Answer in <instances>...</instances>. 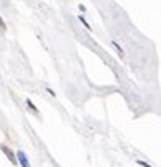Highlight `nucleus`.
I'll return each instance as SVG.
<instances>
[{
	"mask_svg": "<svg viewBox=\"0 0 161 167\" xmlns=\"http://www.w3.org/2000/svg\"><path fill=\"white\" fill-rule=\"evenodd\" d=\"M79 20H80V23H82L84 26L87 28V30H92V28H91V25H89V23L86 21V18H84V17H79Z\"/></svg>",
	"mask_w": 161,
	"mask_h": 167,
	"instance_id": "4",
	"label": "nucleus"
},
{
	"mask_svg": "<svg viewBox=\"0 0 161 167\" xmlns=\"http://www.w3.org/2000/svg\"><path fill=\"white\" fill-rule=\"evenodd\" d=\"M18 162L22 164V167H30V164H28V159H26V156H25V152H23V151L18 152Z\"/></svg>",
	"mask_w": 161,
	"mask_h": 167,
	"instance_id": "2",
	"label": "nucleus"
},
{
	"mask_svg": "<svg viewBox=\"0 0 161 167\" xmlns=\"http://www.w3.org/2000/svg\"><path fill=\"white\" fill-rule=\"evenodd\" d=\"M0 149L3 151V154H5V156L8 157V161H10L12 164H17V162H18V159H15V154H13V152H12L10 149H8V147H7L5 144H2V146H0Z\"/></svg>",
	"mask_w": 161,
	"mask_h": 167,
	"instance_id": "1",
	"label": "nucleus"
},
{
	"mask_svg": "<svg viewBox=\"0 0 161 167\" xmlns=\"http://www.w3.org/2000/svg\"><path fill=\"white\" fill-rule=\"evenodd\" d=\"M138 164L143 165V167H151V165H148V164H146V162H143V161H138Z\"/></svg>",
	"mask_w": 161,
	"mask_h": 167,
	"instance_id": "6",
	"label": "nucleus"
},
{
	"mask_svg": "<svg viewBox=\"0 0 161 167\" xmlns=\"http://www.w3.org/2000/svg\"><path fill=\"white\" fill-rule=\"evenodd\" d=\"M0 30H5V23H3V20H2V18H0Z\"/></svg>",
	"mask_w": 161,
	"mask_h": 167,
	"instance_id": "5",
	"label": "nucleus"
},
{
	"mask_svg": "<svg viewBox=\"0 0 161 167\" xmlns=\"http://www.w3.org/2000/svg\"><path fill=\"white\" fill-rule=\"evenodd\" d=\"M26 105L30 107V110H31L33 113H35V115H38V110H36V107H35V105H33V102H31V100H26Z\"/></svg>",
	"mask_w": 161,
	"mask_h": 167,
	"instance_id": "3",
	"label": "nucleus"
}]
</instances>
